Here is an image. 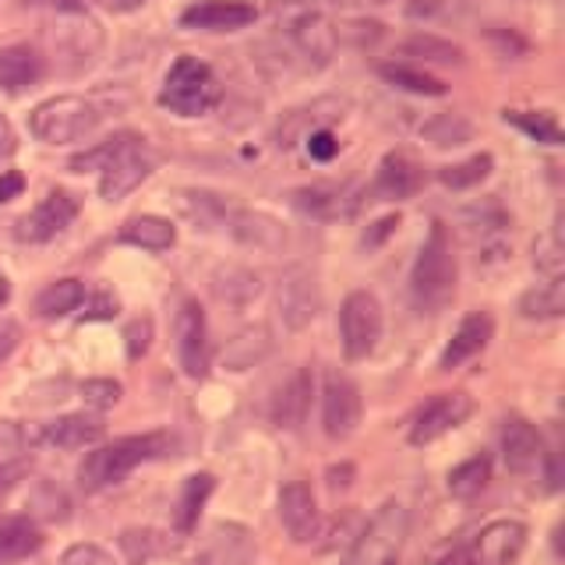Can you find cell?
<instances>
[{"label": "cell", "instance_id": "1", "mask_svg": "<svg viewBox=\"0 0 565 565\" xmlns=\"http://www.w3.org/2000/svg\"><path fill=\"white\" fill-rule=\"evenodd\" d=\"M273 50L276 67L311 75V71H322L335 57L340 35H335V25L318 8H294L287 22L279 25Z\"/></svg>", "mask_w": 565, "mask_h": 565}, {"label": "cell", "instance_id": "2", "mask_svg": "<svg viewBox=\"0 0 565 565\" xmlns=\"http://www.w3.org/2000/svg\"><path fill=\"white\" fill-rule=\"evenodd\" d=\"M170 452V435L167 431H146V435H128V438H114L110 446L93 449L78 467V481L85 491H103L120 484L131 470L141 463H152V459Z\"/></svg>", "mask_w": 565, "mask_h": 565}, {"label": "cell", "instance_id": "3", "mask_svg": "<svg viewBox=\"0 0 565 565\" xmlns=\"http://www.w3.org/2000/svg\"><path fill=\"white\" fill-rule=\"evenodd\" d=\"M452 290H456V255H452L449 230L441 223H431L411 269V297L417 311L435 315L438 308L449 305Z\"/></svg>", "mask_w": 565, "mask_h": 565}, {"label": "cell", "instance_id": "4", "mask_svg": "<svg viewBox=\"0 0 565 565\" xmlns=\"http://www.w3.org/2000/svg\"><path fill=\"white\" fill-rule=\"evenodd\" d=\"M223 88L216 71L199 57H177L159 88V106L177 117H202L220 103Z\"/></svg>", "mask_w": 565, "mask_h": 565}, {"label": "cell", "instance_id": "5", "mask_svg": "<svg viewBox=\"0 0 565 565\" xmlns=\"http://www.w3.org/2000/svg\"><path fill=\"white\" fill-rule=\"evenodd\" d=\"M103 124V106L85 96H53L29 114V131L46 146H71Z\"/></svg>", "mask_w": 565, "mask_h": 565}, {"label": "cell", "instance_id": "6", "mask_svg": "<svg viewBox=\"0 0 565 565\" xmlns=\"http://www.w3.org/2000/svg\"><path fill=\"white\" fill-rule=\"evenodd\" d=\"M406 537H411V512L403 502L388 499L358 534L343 565H396Z\"/></svg>", "mask_w": 565, "mask_h": 565}, {"label": "cell", "instance_id": "7", "mask_svg": "<svg viewBox=\"0 0 565 565\" xmlns=\"http://www.w3.org/2000/svg\"><path fill=\"white\" fill-rule=\"evenodd\" d=\"M382 340V305L375 294L353 290L340 308V343L347 361H364Z\"/></svg>", "mask_w": 565, "mask_h": 565}, {"label": "cell", "instance_id": "8", "mask_svg": "<svg viewBox=\"0 0 565 565\" xmlns=\"http://www.w3.org/2000/svg\"><path fill=\"white\" fill-rule=\"evenodd\" d=\"M156 170V152L146 146V138L131 135L120 146V152L99 170V194L106 202L128 199L135 188H141Z\"/></svg>", "mask_w": 565, "mask_h": 565}, {"label": "cell", "instance_id": "9", "mask_svg": "<svg viewBox=\"0 0 565 565\" xmlns=\"http://www.w3.org/2000/svg\"><path fill=\"white\" fill-rule=\"evenodd\" d=\"M361 388L343 371H326L322 382V428L332 441H343L361 424Z\"/></svg>", "mask_w": 565, "mask_h": 565}, {"label": "cell", "instance_id": "10", "mask_svg": "<svg viewBox=\"0 0 565 565\" xmlns=\"http://www.w3.org/2000/svg\"><path fill=\"white\" fill-rule=\"evenodd\" d=\"M473 411V403L467 393H438L428 403L417 406V414L411 417V428H406V438L411 446H431L441 435L456 431Z\"/></svg>", "mask_w": 565, "mask_h": 565}, {"label": "cell", "instance_id": "11", "mask_svg": "<svg viewBox=\"0 0 565 565\" xmlns=\"http://www.w3.org/2000/svg\"><path fill=\"white\" fill-rule=\"evenodd\" d=\"M78 199L71 191H50L46 199L35 205L29 216H22L14 223V237L22 244H46L53 241L57 234H64V230L75 223L78 216Z\"/></svg>", "mask_w": 565, "mask_h": 565}, {"label": "cell", "instance_id": "12", "mask_svg": "<svg viewBox=\"0 0 565 565\" xmlns=\"http://www.w3.org/2000/svg\"><path fill=\"white\" fill-rule=\"evenodd\" d=\"M177 358L188 379H205L209 361H212V343H209V322L199 300H184L177 311Z\"/></svg>", "mask_w": 565, "mask_h": 565}, {"label": "cell", "instance_id": "13", "mask_svg": "<svg viewBox=\"0 0 565 565\" xmlns=\"http://www.w3.org/2000/svg\"><path fill=\"white\" fill-rule=\"evenodd\" d=\"M276 308L279 318L287 329H305L311 318L318 315V282L315 273L305 269V265H294L279 276V287H276Z\"/></svg>", "mask_w": 565, "mask_h": 565}, {"label": "cell", "instance_id": "14", "mask_svg": "<svg viewBox=\"0 0 565 565\" xmlns=\"http://www.w3.org/2000/svg\"><path fill=\"white\" fill-rule=\"evenodd\" d=\"M258 22V8L247 0H194L181 11V25L194 32H237Z\"/></svg>", "mask_w": 565, "mask_h": 565}, {"label": "cell", "instance_id": "15", "mask_svg": "<svg viewBox=\"0 0 565 565\" xmlns=\"http://www.w3.org/2000/svg\"><path fill=\"white\" fill-rule=\"evenodd\" d=\"M223 234L234 237L244 247H258V252H279V247L287 244V226H282L276 216H269V212L247 209L241 202L230 209Z\"/></svg>", "mask_w": 565, "mask_h": 565}, {"label": "cell", "instance_id": "16", "mask_svg": "<svg viewBox=\"0 0 565 565\" xmlns=\"http://www.w3.org/2000/svg\"><path fill=\"white\" fill-rule=\"evenodd\" d=\"M258 544L252 530L241 523H216L202 541V552L194 565H255Z\"/></svg>", "mask_w": 565, "mask_h": 565}, {"label": "cell", "instance_id": "17", "mask_svg": "<svg viewBox=\"0 0 565 565\" xmlns=\"http://www.w3.org/2000/svg\"><path fill=\"white\" fill-rule=\"evenodd\" d=\"M276 512H279V523L287 530V537L294 544H308L318 534V502H315V491L308 481H287L279 488V499H276Z\"/></svg>", "mask_w": 565, "mask_h": 565}, {"label": "cell", "instance_id": "18", "mask_svg": "<svg viewBox=\"0 0 565 565\" xmlns=\"http://www.w3.org/2000/svg\"><path fill=\"white\" fill-rule=\"evenodd\" d=\"M526 547V526L520 520H494L470 544L473 565H512Z\"/></svg>", "mask_w": 565, "mask_h": 565}, {"label": "cell", "instance_id": "19", "mask_svg": "<svg viewBox=\"0 0 565 565\" xmlns=\"http://www.w3.org/2000/svg\"><path fill=\"white\" fill-rule=\"evenodd\" d=\"M544 456H547L544 452V438H541V431L534 428V424L523 420V417H509L505 428H502V459H505V467L516 477H526V473L541 470Z\"/></svg>", "mask_w": 565, "mask_h": 565}, {"label": "cell", "instance_id": "20", "mask_svg": "<svg viewBox=\"0 0 565 565\" xmlns=\"http://www.w3.org/2000/svg\"><path fill=\"white\" fill-rule=\"evenodd\" d=\"M420 188H424V167L406 152H388L379 163L375 184H371V191H375L379 199H385V202L414 199Z\"/></svg>", "mask_w": 565, "mask_h": 565}, {"label": "cell", "instance_id": "21", "mask_svg": "<svg viewBox=\"0 0 565 565\" xmlns=\"http://www.w3.org/2000/svg\"><path fill=\"white\" fill-rule=\"evenodd\" d=\"M494 335V322L488 311H470L463 322H459V329L452 332V340L446 343V350H441L438 358V367L441 371H452L459 364L473 361L477 353H484V347L491 343Z\"/></svg>", "mask_w": 565, "mask_h": 565}, {"label": "cell", "instance_id": "22", "mask_svg": "<svg viewBox=\"0 0 565 565\" xmlns=\"http://www.w3.org/2000/svg\"><path fill=\"white\" fill-rule=\"evenodd\" d=\"M57 18L64 22V29H57V35H53L57 57L75 61V67H85L103 46L99 25L93 22V18H85V14H57Z\"/></svg>", "mask_w": 565, "mask_h": 565}, {"label": "cell", "instance_id": "23", "mask_svg": "<svg viewBox=\"0 0 565 565\" xmlns=\"http://www.w3.org/2000/svg\"><path fill=\"white\" fill-rule=\"evenodd\" d=\"M46 75V57L29 43H14L0 50V88L11 96L25 93Z\"/></svg>", "mask_w": 565, "mask_h": 565}, {"label": "cell", "instance_id": "24", "mask_svg": "<svg viewBox=\"0 0 565 565\" xmlns=\"http://www.w3.org/2000/svg\"><path fill=\"white\" fill-rule=\"evenodd\" d=\"M311 371L308 367H300L294 371V375L279 385V393L273 399V420H276V428L282 431H297L300 424L308 420V411H311Z\"/></svg>", "mask_w": 565, "mask_h": 565}, {"label": "cell", "instance_id": "25", "mask_svg": "<svg viewBox=\"0 0 565 565\" xmlns=\"http://www.w3.org/2000/svg\"><path fill=\"white\" fill-rule=\"evenodd\" d=\"M99 438H103V424H99V417H88V414L57 417V420L43 424L40 435H35V441H40V446H50V449H85Z\"/></svg>", "mask_w": 565, "mask_h": 565}, {"label": "cell", "instance_id": "26", "mask_svg": "<svg viewBox=\"0 0 565 565\" xmlns=\"http://www.w3.org/2000/svg\"><path fill=\"white\" fill-rule=\"evenodd\" d=\"M343 106L347 103H340V99H315L311 106H305V110L287 114V120H282L279 131H276V146L294 149L297 141H305L315 128H329V120L340 117Z\"/></svg>", "mask_w": 565, "mask_h": 565}, {"label": "cell", "instance_id": "27", "mask_svg": "<svg viewBox=\"0 0 565 565\" xmlns=\"http://www.w3.org/2000/svg\"><path fill=\"white\" fill-rule=\"evenodd\" d=\"M117 241L120 244H131V247H141V252L163 255V252H170V247L177 244V226L167 216H156V212H141V216L124 220Z\"/></svg>", "mask_w": 565, "mask_h": 565}, {"label": "cell", "instance_id": "28", "mask_svg": "<svg viewBox=\"0 0 565 565\" xmlns=\"http://www.w3.org/2000/svg\"><path fill=\"white\" fill-rule=\"evenodd\" d=\"M290 202L300 212H308V216H318V220L350 216V212L358 209V199L350 194V188H340V184H308V188H297L290 194Z\"/></svg>", "mask_w": 565, "mask_h": 565}, {"label": "cell", "instance_id": "29", "mask_svg": "<svg viewBox=\"0 0 565 565\" xmlns=\"http://www.w3.org/2000/svg\"><path fill=\"white\" fill-rule=\"evenodd\" d=\"M212 491H216V477L212 473H191L181 484V499H177V512H173L177 534H191L199 526V512L205 509Z\"/></svg>", "mask_w": 565, "mask_h": 565}, {"label": "cell", "instance_id": "30", "mask_svg": "<svg viewBox=\"0 0 565 565\" xmlns=\"http://www.w3.org/2000/svg\"><path fill=\"white\" fill-rule=\"evenodd\" d=\"M562 311H565L562 279H544L520 297V315L530 318V322H552V318H562Z\"/></svg>", "mask_w": 565, "mask_h": 565}, {"label": "cell", "instance_id": "31", "mask_svg": "<svg viewBox=\"0 0 565 565\" xmlns=\"http://www.w3.org/2000/svg\"><path fill=\"white\" fill-rule=\"evenodd\" d=\"M40 544H43V534L32 520L25 516L0 520V562L25 558L32 552H40Z\"/></svg>", "mask_w": 565, "mask_h": 565}, {"label": "cell", "instance_id": "32", "mask_svg": "<svg viewBox=\"0 0 565 565\" xmlns=\"http://www.w3.org/2000/svg\"><path fill=\"white\" fill-rule=\"evenodd\" d=\"M269 347H273L269 329H262V326L244 329V332H237L234 340L226 343L223 361H226L230 371H247V367H255L265 358V353H269Z\"/></svg>", "mask_w": 565, "mask_h": 565}, {"label": "cell", "instance_id": "33", "mask_svg": "<svg viewBox=\"0 0 565 565\" xmlns=\"http://www.w3.org/2000/svg\"><path fill=\"white\" fill-rule=\"evenodd\" d=\"M403 57H411L406 64H463V50L452 46L449 40H438L431 32H417L399 46Z\"/></svg>", "mask_w": 565, "mask_h": 565}, {"label": "cell", "instance_id": "34", "mask_svg": "<svg viewBox=\"0 0 565 565\" xmlns=\"http://www.w3.org/2000/svg\"><path fill=\"white\" fill-rule=\"evenodd\" d=\"M85 300V282L82 279H57L35 297V315L40 318H64L78 311Z\"/></svg>", "mask_w": 565, "mask_h": 565}, {"label": "cell", "instance_id": "35", "mask_svg": "<svg viewBox=\"0 0 565 565\" xmlns=\"http://www.w3.org/2000/svg\"><path fill=\"white\" fill-rule=\"evenodd\" d=\"M379 75L388 82L403 88V93H414V96H446V85H441L438 78H431L428 71L417 67V64H406V61H396V64H382Z\"/></svg>", "mask_w": 565, "mask_h": 565}, {"label": "cell", "instance_id": "36", "mask_svg": "<svg viewBox=\"0 0 565 565\" xmlns=\"http://www.w3.org/2000/svg\"><path fill=\"white\" fill-rule=\"evenodd\" d=\"M491 481V459L488 456H470L459 467L449 470V494L452 499H477Z\"/></svg>", "mask_w": 565, "mask_h": 565}, {"label": "cell", "instance_id": "37", "mask_svg": "<svg viewBox=\"0 0 565 565\" xmlns=\"http://www.w3.org/2000/svg\"><path fill=\"white\" fill-rule=\"evenodd\" d=\"M502 120L512 124V128H520L526 138L541 141V146H562V128L555 114H547V110H505Z\"/></svg>", "mask_w": 565, "mask_h": 565}, {"label": "cell", "instance_id": "38", "mask_svg": "<svg viewBox=\"0 0 565 565\" xmlns=\"http://www.w3.org/2000/svg\"><path fill=\"white\" fill-rule=\"evenodd\" d=\"M420 135L428 138L435 149H456V146H467L473 128H470V120L459 114H438L424 124Z\"/></svg>", "mask_w": 565, "mask_h": 565}, {"label": "cell", "instance_id": "39", "mask_svg": "<svg viewBox=\"0 0 565 565\" xmlns=\"http://www.w3.org/2000/svg\"><path fill=\"white\" fill-rule=\"evenodd\" d=\"M491 167H494V159H491L488 152H481V156L463 159V163L441 167V170H438V181L446 184V188H452V191H467V188H477L481 181H488Z\"/></svg>", "mask_w": 565, "mask_h": 565}, {"label": "cell", "instance_id": "40", "mask_svg": "<svg viewBox=\"0 0 565 565\" xmlns=\"http://www.w3.org/2000/svg\"><path fill=\"white\" fill-rule=\"evenodd\" d=\"M258 276L247 273V269H226L216 276V294L230 305H247L252 297H258Z\"/></svg>", "mask_w": 565, "mask_h": 565}, {"label": "cell", "instance_id": "41", "mask_svg": "<svg viewBox=\"0 0 565 565\" xmlns=\"http://www.w3.org/2000/svg\"><path fill=\"white\" fill-rule=\"evenodd\" d=\"M120 547L128 552V558H131L135 565H146L149 558L163 555L170 544H167L163 534H156V530H124Z\"/></svg>", "mask_w": 565, "mask_h": 565}, {"label": "cell", "instance_id": "42", "mask_svg": "<svg viewBox=\"0 0 565 565\" xmlns=\"http://www.w3.org/2000/svg\"><path fill=\"white\" fill-rule=\"evenodd\" d=\"M135 131H120V135H114V138H106V141H99V146H93V149H85V152H78V156H71V170L75 173H85V170H103L110 159L120 152V146L128 141Z\"/></svg>", "mask_w": 565, "mask_h": 565}, {"label": "cell", "instance_id": "43", "mask_svg": "<svg viewBox=\"0 0 565 565\" xmlns=\"http://www.w3.org/2000/svg\"><path fill=\"white\" fill-rule=\"evenodd\" d=\"M562 237L558 230H552V234H544L537 244H534V269L544 276V279H562Z\"/></svg>", "mask_w": 565, "mask_h": 565}, {"label": "cell", "instance_id": "44", "mask_svg": "<svg viewBox=\"0 0 565 565\" xmlns=\"http://www.w3.org/2000/svg\"><path fill=\"white\" fill-rule=\"evenodd\" d=\"M82 399L88 406H96V411H110V406H117V399H120V382L88 379V382H82Z\"/></svg>", "mask_w": 565, "mask_h": 565}, {"label": "cell", "instance_id": "45", "mask_svg": "<svg viewBox=\"0 0 565 565\" xmlns=\"http://www.w3.org/2000/svg\"><path fill=\"white\" fill-rule=\"evenodd\" d=\"M61 565H120L110 552H103L99 544H71L61 555Z\"/></svg>", "mask_w": 565, "mask_h": 565}, {"label": "cell", "instance_id": "46", "mask_svg": "<svg viewBox=\"0 0 565 565\" xmlns=\"http://www.w3.org/2000/svg\"><path fill=\"white\" fill-rule=\"evenodd\" d=\"M32 505L40 509V516L46 520H67V499L53 484H40V491L32 494Z\"/></svg>", "mask_w": 565, "mask_h": 565}, {"label": "cell", "instance_id": "47", "mask_svg": "<svg viewBox=\"0 0 565 565\" xmlns=\"http://www.w3.org/2000/svg\"><path fill=\"white\" fill-rule=\"evenodd\" d=\"M305 149L311 159H318V163H329V159L340 156V138H335L329 128H315L308 138H305Z\"/></svg>", "mask_w": 565, "mask_h": 565}, {"label": "cell", "instance_id": "48", "mask_svg": "<svg viewBox=\"0 0 565 565\" xmlns=\"http://www.w3.org/2000/svg\"><path fill=\"white\" fill-rule=\"evenodd\" d=\"M124 343H128V361L146 358V350L152 343V322H149V318H135V322L128 326V332H124Z\"/></svg>", "mask_w": 565, "mask_h": 565}, {"label": "cell", "instance_id": "49", "mask_svg": "<svg viewBox=\"0 0 565 565\" xmlns=\"http://www.w3.org/2000/svg\"><path fill=\"white\" fill-rule=\"evenodd\" d=\"M25 441H29V438H25L22 428H18V424L0 420V463H11V459L22 456Z\"/></svg>", "mask_w": 565, "mask_h": 565}, {"label": "cell", "instance_id": "50", "mask_svg": "<svg viewBox=\"0 0 565 565\" xmlns=\"http://www.w3.org/2000/svg\"><path fill=\"white\" fill-rule=\"evenodd\" d=\"M114 315H117V297H110V294H96V297H88V300H85L82 322H106V318H114Z\"/></svg>", "mask_w": 565, "mask_h": 565}, {"label": "cell", "instance_id": "51", "mask_svg": "<svg viewBox=\"0 0 565 565\" xmlns=\"http://www.w3.org/2000/svg\"><path fill=\"white\" fill-rule=\"evenodd\" d=\"M29 473V463L25 459H11V463H0V499L4 494H11L14 488H18V481Z\"/></svg>", "mask_w": 565, "mask_h": 565}, {"label": "cell", "instance_id": "52", "mask_svg": "<svg viewBox=\"0 0 565 565\" xmlns=\"http://www.w3.org/2000/svg\"><path fill=\"white\" fill-rule=\"evenodd\" d=\"M29 8H46L53 14H85V0H25Z\"/></svg>", "mask_w": 565, "mask_h": 565}, {"label": "cell", "instance_id": "53", "mask_svg": "<svg viewBox=\"0 0 565 565\" xmlns=\"http://www.w3.org/2000/svg\"><path fill=\"white\" fill-rule=\"evenodd\" d=\"M18 343H22V329H18L14 322H0V364H4L18 350Z\"/></svg>", "mask_w": 565, "mask_h": 565}, {"label": "cell", "instance_id": "54", "mask_svg": "<svg viewBox=\"0 0 565 565\" xmlns=\"http://www.w3.org/2000/svg\"><path fill=\"white\" fill-rule=\"evenodd\" d=\"M25 191V177L18 173V170H8V173H0V205L18 199V194Z\"/></svg>", "mask_w": 565, "mask_h": 565}, {"label": "cell", "instance_id": "55", "mask_svg": "<svg viewBox=\"0 0 565 565\" xmlns=\"http://www.w3.org/2000/svg\"><path fill=\"white\" fill-rule=\"evenodd\" d=\"M14 149H18V135H14V128H11V120L0 114V159H8V156H14Z\"/></svg>", "mask_w": 565, "mask_h": 565}, {"label": "cell", "instance_id": "56", "mask_svg": "<svg viewBox=\"0 0 565 565\" xmlns=\"http://www.w3.org/2000/svg\"><path fill=\"white\" fill-rule=\"evenodd\" d=\"M438 565H473L470 547H452L449 555H441V558H438Z\"/></svg>", "mask_w": 565, "mask_h": 565}, {"label": "cell", "instance_id": "57", "mask_svg": "<svg viewBox=\"0 0 565 565\" xmlns=\"http://www.w3.org/2000/svg\"><path fill=\"white\" fill-rule=\"evenodd\" d=\"M141 4H149V0H106V8H110V11H117V14L138 11Z\"/></svg>", "mask_w": 565, "mask_h": 565}, {"label": "cell", "instance_id": "58", "mask_svg": "<svg viewBox=\"0 0 565 565\" xmlns=\"http://www.w3.org/2000/svg\"><path fill=\"white\" fill-rule=\"evenodd\" d=\"M8 297H11V287H8V276H4V273H0V308H4V305H8Z\"/></svg>", "mask_w": 565, "mask_h": 565}, {"label": "cell", "instance_id": "59", "mask_svg": "<svg viewBox=\"0 0 565 565\" xmlns=\"http://www.w3.org/2000/svg\"><path fill=\"white\" fill-rule=\"evenodd\" d=\"M350 4H388V0H347V8Z\"/></svg>", "mask_w": 565, "mask_h": 565}]
</instances>
